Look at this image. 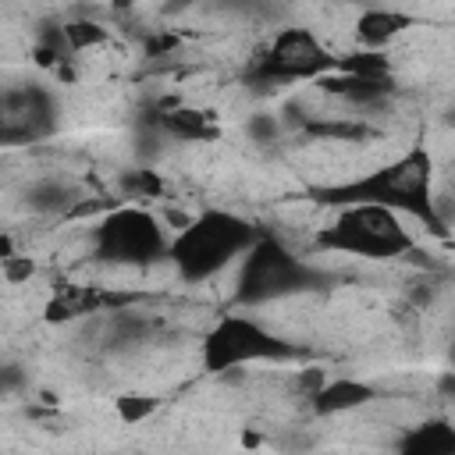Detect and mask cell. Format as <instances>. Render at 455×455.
<instances>
[{"instance_id": "cell-15", "label": "cell", "mask_w": 455, "mask_h": 455, "mask_svg": "<svg viewBox=\"0 0 455 455\" xmlns=\"http://www.w3.org/2000/svg\"><path fill=\"white\" fill-rule=\"evenodd\" d=\"M409 25H412V18H409L405 11L370 7V11L359 14V21H355V36H359V43H363L366 50H380V46H387L391 39H398Z\"/></svg>"}, {"instance_id": "cell-9", "label": "cell", "mask_w": 455, "mask_h": 455, "mask_svg": "<svg viewBox=\"0 0 455 455\" xmlns=\"http://www.w3.org/2000/svg\"><path fill=\"white\" fill-rule=\"evenodd\" d=\"M323 92L341 96L352 107H384L395 96V82L391 75H345V71H331L323 78H316Z\"/></svg>"}, {"instance_id": "cell-1", "label": "cell", "mask_w": 455, "mask_h": 455, "mask_svg": "<svg viewBox=\"0 0 455 455\" xmlns=\"http://www.w3.org/2000/svg\"><path fill=\"white\" fill-rule=\"evenodd\" d=\"M259 235L263 231L252 220L231 210H203L181 231H174V238L167 242V259L185 284H203L228 263L242 259Z\"/></svg>"}, {"instance_id": "cell-8", "label": "cell", "mask_w": 455, "mask_h": 455, "mask_svg": "<svg viewBox=\"0 0 455 455\" xmlns=\"http://www.w3.org/2000/svg\"><path fill=\"white\" fill-rule=\"evenodd\" d=\"M60 124L57 92L32 82L18 89H0V142H39Z\"/></svg>"}, {"instance_id": "cell-6", "label": "cell", "mask_w": 455, "mask_h": 455, "mask_svg": "<svg viewBox=\"0 0 455 455\" xmlns=\"http://www.w3.org/2000/svg\"><path fill=\"white\" fill-rule=\"evenodd\" d=\"M167 231L156 213H149L139 203L114 206L100 217L92 228V249L100 259L117 267H146L160 256H167Z\"/></svg>"}, {"instance_id": "cell-3", "label": "cell", "mask_w": 455, "mask_h": 455, "mask_svg": "<svg viewBox=\"0 0 455 455\" xmlns=\"http://www.w3.org/2000/svg\"><path fill=\"white\" fill-rule=\"evenodd\" d=\"M316 249L327 252H348L363 259H398L416 249V238L398 220L395 210L373 206V203H352L341 206V213L316 231Z\"/></svg>"}, {"instance_id": "cell-20", "label": "cell", "mask_w": 455, "mask_h": 455, "mask_svg": "<svg viewBox=\"0 0 455 455\" xmlns=\"http://www.w3.org/2000/svg\"><path fill=\"white\" fill-rule=\"evenodd\" d=\"M245 135H249V142H256V146H274V142H281L284 124H281L277 114H263V110H259V114H249Z\"/></svg>"}, {"instance_id": "cell-18", "label": "cell", "mask_w": 455, "mask_h": 455, "mask_svg": "<svg viewBox=\"0 0 455 455\" xmlns=\"http://www.w3.org/2000/svg\"><path fill=\"white\" fill-rule=\"evenodd\" d=\"M121 192H124L132 203H139V199H156V196L164 192V178H160L156 171H149V167H135V171H124V174H121Z\"/></svg>"}, {"instance_id": "cell-19", "label": "cell", "mask_w": 455, "mask_h": 455, "mask_svg": "<svg viewBox=\"0 0 455 455\" xmlns=\"http://www.w3.org/2000/svg\"><path fill=\"white\" fill-rule=\"evenodd\" d=\"M60 32H64V43H68V50H71V53L89 50V46H103V43L110 39V28H103L100 21H85V18H78V21L64 25Z\"/></svg>"}, {"instance_id": "cell-23", "label": "cell", "mask_w": 455, "mask_h": 455, "mask_svg": "<svg viewBox=\"0 0 455 455\" xmlns=\"http://www.w3.org/2000/svg\"><path fill=\"white\" fill-rule=\"evenodd\" d=\"M313 444H316V441H313L309 430H299V427H295V430L284 434V451H288V455H306V451H313Z\"/></svg>"}, {"instance_id": "cell-27", "label": "cell", "mask_w": 455, "mask_h": 455, "mask_svg": "<svg viewBox=\"0 0 455 455\" xmlns=\"http://www.w3.org/2000/svg\"><path fill=\"white\" fill-rule=\"evenodd\" d=\"M451 391H455V377L451 373H441V395L451 398Z\"/></svg>"}, {"instance_id": "cell-26", "label": "cell", "mask_w": 455, "mask_h": 455, "mask_svg": "<svg viewBox=\"0 0 455 455\" xmlns=\"http://www.w3.org/2000/svg\"><path fill=\"white\" fill-rule=\"evenodd\" d=\"M259 444H263L259 430H242V448H259Z\"/></svg>"}, {"instance_id": "cell-25", "label": "cell", "mask_w": 455, "mask_h": 455, "mask_svg": "<svg viewBox=\"0 0 455 455\" xmlns=\"http://www.w3.org/2000/svg\"><path fill=\"white\" fill-rule=\"evenodd\" d=\"M18 384H21V373L14 366H0V391H11Z\"/></svg>"}, {"instance_id": "cell-28", "label": "cell", "mask_w": 455, "mask_h": 455, "mask_svg": "<svg viewBox=\"0 0 455 455\" xmlns=\"http://www.w3.org/2000/svg\"><path fill=\"white\" fill-rule=\"evenodd\" d=\"M11 256H18V252H14L11 238H4V235H0V263H4V259H11Z\"/></svg>"}, {"instance_id": "cell-17", "label": "cell", "mask_w": 455, "mask_h": 455, "mask_svg": "<svg viewBox=\"0 0 455 455\" xmlns=\"http://www.w3.org/2000/svg\"><path fill=\"white\" fill-rule=\"evenodd\" d=\"M156 405H160V398L142 395V391H124V395L114 398V412H117V419H121L124 427H135V423L149 419V416L156 412Z\"/></svg>"}, {"instance_id": "cell-11", "label": "cell", "mask_w": 455, "mask_h": 455, "mask_svg": "<svg viewBox=\"0 0 455 455\" xmlns=\"http://www.w3.org/2000/svg\"><path fill=\"white\" fill-rule=\"evenodd\" d=\"M377 387L359 380V377H341V380H327L313 398H309V412L313 416H341L352 409H363L366 402H373Z\"/></svg>"}, {"instance_id": "cell-13", "label": "cell", "mask_w": 455, "mask_h": 455, "mask_svg": "<svg viewBox=\"0 0 455 455\" xmlns=\"http://www.w3.org/2000/svg\"><path fill=\"white\" fill-rule=\"evenodd\" d=\"M103 348L110 352H132L139 345H146L153 338V320L146 313H135V309H110L107 320H103Z\"/></svg>"}, {"instance_id": "cell-22", "label": "cell", "mask_w": 455, "mask_h": 455, "mask_svg": "<svg viewBox=\"0 0 455 455\" xmlns=\"http://www.w3.org/2000/svg\"><path fill=\"white\" fill-rule=\"evenodd\" d=\"M4 274H7V281H28L32 274H36V263L28 259V256H11V259H4Z\"/></svg>"}, {"instance_id": "cell-16", "label": "cell", "mask_w": 455, "mask_h": 455, "mask_svg": "<svg viewBox=\"0 0 455 455\" xmlns=\"http://www.w3.org/2000/svg\"><path fill=\"white\" fill-rule=\"evenodd\" d=\"M302 132L313 139H334V142H363V139L377 135L370 128V121H355V117H323V121L309 117Z\"/></svg>"}, {"instance_id": "cell-14", "label": "cell", "mask_w": 455, "mask_h": 455, "mask_svg": "<svg viewBox=\"0 0 455 455\" xmlns=\"http://www.w3.org/2000/svg\"><path fill=\"white\" fill-rule=\"evenodd\" d=\"M395 455H455V427L448 416L427 419L402 434Z\"/></svg>"}, {"instance_id": "cell-21", "label": "cell", "mask_w": 455, "mask_h": 455, "mask_svg": "<svg viewBox=\"0 0 455 455\" xmlns=\"http://www.w3.org/2000/svg\"><path fill=\"white\" fill-rule=\"evenodd\" d=\"M323 384H327V373H323L320 366H306V370H299V373H295V391H299L306 402H309Z\"/></svg>"}, {"instance_id": "cell-7", "label": "cell", "mask_w": 455, "mask_h": 455, "mask_svg": "<svg viewBox=\"0 0 455 455\" xmlns=\"http://www.w3.org/2000/svg\"><path fill=\"white\" fill-rule=\"evenodd\" d=\"M338 57L316 39L313 28H281L249 64L252 89H274L302 78H323L331 75Z\"/></svg>"}, {"instance_id": "cell-24", "label": "cell", "mask_w": 455, "mask_h": 455, "mask_svg": "<svg viewBox=\"0 0 455 455\" xmlns=\"http://www.w3.org/2000/svg\"><path fill=\"white\" fill-rule=\"evenodd\" d=\"M434 295H437V284H434L430 277H419V281L409 288V299H412L419 309H427V306L434 302Z\"/></svg>"}, {"instance_id": "cell-2", "label": "cell", "mask_w": 455, "mask_h": 455, "mask_svg": "<svg viewBox=\"0 0 455 455\" xmlns=\"http://www.w3.org/2000/svg\"><path fill=\"white\" fill-rule=\"evenodd\" d=\"M323 196H327V203H341V206L373 203V206H384L395 213L409 210L416 217H427L434 224V231H444V224L437 220L434 203H430V156L423 149H412L402 160L355 178L352 185L327 188Z\"/></svg>"}, {"instance_id": "cell-12", "label": "cell", "mask_w": 455, "mask_h": 455, "mask_svg": "<svg viewBox=\"0 0 455 455\" xmlns=\"http://www.w3.org/2000/svg\"><path fill=\"white\" fill-rule=\"evenodd\" d=\"M82 199H78V188L68 181V178H39L25 188V210L36 213V217H64L71 210H78Z\"/></svg>"}, {"instance_id": "cell-10", "label": "cell", "mask_w": 455, "mask_h": 455, "mask_svg": "<svg viewBox=\"0 0 455 455\" xmlns=\"http://www.w3.org/2000/svg\"><path fill=\"white\" fill-rule=\"evenodd\" d=\"M153 128L178 139V142H217L220 139V124L213 121V114L196 110V107H178V103L156 107Z\"/></svg>"}, {"instance_id": "cell-5", "label": "cell", "mask_w": 455, "mask_h": 455, "mask_svg": "<svg viewBox=\"0 0 455 455\" xmlns=\"http://www.w3.org/2000/svg\"><path fill=\"white\" fill-rule=\"evenodd\" d=\"M199 355H203V370L217 377L224 370H245L252 363L299 359L302 352L291 341H284L281 334H274L270 327H263L259 320H252L245 313H228L203 338V352Z\"/></svg>"}, {"instance_id": "cell-4", "label": "cell", "mask_w": 455, "mask_h": 455, "mask_svg": "<svg viewBox=\"0 0 455 455\" xmlns=\"http://www.w3.org/2000/svg\"><path fill=\"white\" fill-rule=\"evenodd\" d=\"M327 274L284 249L274 235H259L249 252L242 256V274H238V302L242 306H263L277 302L288 295H302L313 288H323Z\"/></svg>"}]
</instances>
